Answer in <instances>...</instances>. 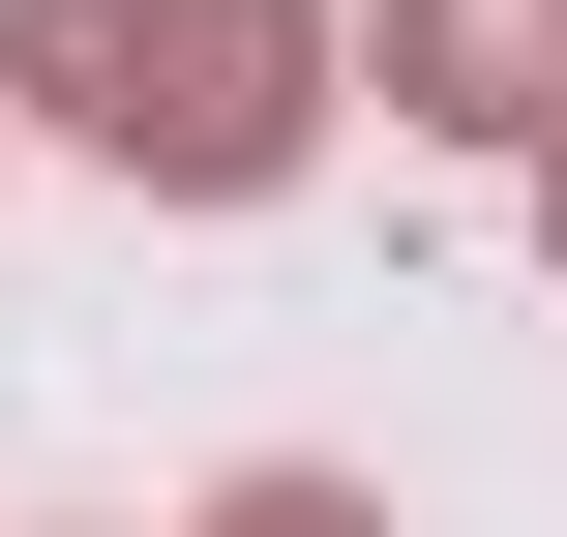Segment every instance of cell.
<instances>
[{"label":"cell","instance_id":"2","mask_svg":"<svg viewBox=\"0 0 567 537\" xmlns=\"http://www.w3.org/2000/svg\"><path fill=\"white\" fill-rule=\"evenodd\" d=\"M389 90L478 149H567V0H389Z\"/></svg>","mask_w":567,"mask_h":537},{"label":"cell","instance_id":"3","mask_svg":"<svg viewBox=\"0 0 567 537\" xmlns=\"http://www.w3.org/2000/svg\"><path fill=\"white\" fill-rule=\"evenodd\" d=\"M209 537H359V508H329V478H239V508H209Z\"/></svg>","mask_w":567,"mask_h":537},{"label":"cell","instance_id":"1","mask_svg":"<svg viewBox=\"0 0 567 537\" xmlns=\"http://www.w3.org/2000/svg\"><path fill=\"white\" fill-rule=\"evenodd\" d=\"M0 90L179 209H269L299 120H329V0H0Z\"/></svg>","mask_w":567,"mask_h":537},{"label":"cell","instance_id":"4","mask_svg":"<svg viewBox=\"0 0 567 537\" xmlns=\"http://www.w3.org/2000/svg\"><path fill=\"white\" fill-rule=\"evenodd\" d=\"M538 239H567V149H538Z\"/></svg>","mask_w":567,"mask_h":537}]
</instances>
